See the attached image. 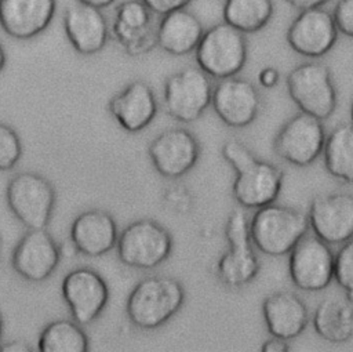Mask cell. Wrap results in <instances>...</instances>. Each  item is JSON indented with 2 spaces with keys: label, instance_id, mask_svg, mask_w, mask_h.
<instances>
[{
  "label": "cell",
  "instance_id": "cell-1",
  "mask_svg": "<svg viewBox=\"0 0 353 352\" xmlns=\"http://www.w3.org/2000/svg\"><path fill=\"white\" fill-rule=\"evenodd\" d=\"M222 156L236 171L232 193L241 207L259 208L279 197L284 178L280 167L258 159L234 138L223 144Z\"/></svg>",
  "mask_w": 353,
  "mask_h": 352
},
{
  "label": "cell",
  "instance_id": "cell-2",
  "mask_svg": "<svg viewBox=\"0 0 353 352\" xmlns=\"http://www.w3.org/2000/svg\"><path fill=\"white\" fill-rule=\"evenodd\" d=\"M185 289L171 276L152 275L139 280L125 302L130 322L142 330L165 324L183 305Z\"/></svg>",
  "mask_w": 353,
  "mask_h": 352
},
{
  "label": "cell",
  "instance_id": "cell-3",
  "mask_svg": "<svg viewBox=\"0 0 353 352\" xmlns=\"http://www.w3.org/2000/svg\"><path fill=\"white\" fill-rule=\"evenodd\" d=\"M309 226V218L303 211L273 202L256 208L250 221V233L261 253L280 257L290 254L307 233Z\"/></svg>",
  "mask_w": 353,
  "mask_h": 352
},
{
  "label": "cell",
  "instance_id": "cell-4",
  "mask_svg": "<svg viewBox=\"0 0 353 352\" xmlns=\"http://www.w3.org/2000/svg\"><path fill=\"white\" fill-rule=\"evenodd\" d=\"M171 233L157 221L141 218L127 225L116 244L119 260L128 268L150 271L160 266L172 253Z\"/></svg>",
  "mask_w": 353,
  "mask_h": 352
},
{
  "label": "cell",
  "instance_id": "cell-5",
  "mask_svg": "<svg viewBox=\"0 0 353 352\" xmlns=\"http://www.w3.org/2000/svg\"><path fill=\"white\" fill-rule=\"evenodd\" d=\"M197 66L210 77L236 76L247 62V39L225 21L204 30L194 50Z\"/></svg>",
  "mask_w": 353,
  "mask_h": 352
},
{
  "label": "cell",
  "instance_id": "cell-6",
  "mask_svg": "<svg viewBox=\"0 0 353 352\" xmlns=\"http://www.w3.org/2000/svg\"><path fill=\"white\" fill-rule=\"evenodd\" d=\"M7 206L28 229L46 228L55 207V189L41 174L22 171L15 174L6 188Z\"/></svg>",
  "mask_w": 353,
  "mask_h": 352
},
{
  "label": "cell",
  "instance_id": "cell-7",
  "mask_svg": "<svg viewBox=\"0 0 353 352\" xmlns=\"http://www.w3.org/2000/svg\"><path fill=\"white\" fill-rule=\"evenodd\" d=\"M228 250L216 264V275L229 287H241L252 282L259 272V260L254 251L250 221L243 210H233L225 228Z\"/></svg>",
  "mask_w": 353,
  "mask_h": 352
},
{
  "label": "cell",
  "instance_id": "cell-8",
  "mask_svg": "<svg viewBox=\"0 0 353 352\" xmlns=\"http://www.w3.org/2000/svg\"><path fill=\"white\" fill-rule=\"evenodd\" d=\"M287 91L294 104L320 120L328 119L336 108V91L330 69L321 62H305L295 66L285 79Z\"/></svg>",
  "mask_w": 353,
  "mask_h": 352
},
{
  "label": "cell",
  "instance_id": "cell-9",
  "mask_svg": "<svg viewBox=\"0 0 353 352\" xmlns=\"http://www.w3.org/2000/svg\"><path fill=\"white\" fill-rule=\"evenodd\" d=\"M212 90L210 76L199 66L183 68L164 81L165 110L181 123H192L211 105Z\"/></svg>",
  "mask_w": 353,
  "mask_h": 352
},
{
  "label": "cell",
  "instance_id": "cell-10",
  "mask_svg": "<svg viewBox=\"0 0 353 352\" xmlns=\"http://www.w3.org/2000/svg\"><path fill=\"white\" fill-rule=\"evenodd\" d=\"M335 254L327 242L316 235H305L290 251L288 273L295 287L317 293L334 279Z\"/></svg>",
  "mask_w": 353,
  "mask_h": 352
},
{
  "label": "cell",
  "instance_id": "cell-11",
  "mask_svg": "<svg viewBox=\"0 0 353 352\" xmlns=\"http://www.w3.org/2000/svg\"><path fill=\"white\" fill-rule=\"evenodd\" d=\"M324 142L325 130L321 120L301 110L281 126L273 146L284 162L305 167L323 153Z\"/></svg>",
  "mask_w": 353,
  "mask_h": 352
},
{
  "label": "cell",
  "instance_id": "cell-12",
  "mask_svg": "<svg viewBox=\"0 0 353 352\" xmlns=\"http://www.w3.org/2000/svg\"><path fill=\"white\" fill-rule=\"evenodd\" d=\"M61 294L70 316L81 326L91 324L106 308L109 286L92 268L79 266L68 272L61 283Z\"/></svg>",
  "mask_w": 353,
  "mask_h": 352
},
{
  "label": "cell",
  "instance_id": "cell-13",
  "mask_svg": "<svg viewBox=\"0 0 353 352\" xmlns=\"http://www.w3.org/2000/svg\"><path fill=\"white\" fill-rule=\"evenodd\" d=\"M110 33L131 57H141L157 46L154 14L142 0H124L116 6Z\"/></svg>",
  "mask_w": 353,
  "mask_h": 352
},
{
  "label": "cell",
  "instance_id": "cell-14",
  "mask_svg": "<svg viewBox=\"0 0 353 352\" xmlns=\"http://www.w3.org/2000/svg\"><path fill=\"white\" fill-rule=\"evenodd\" d=\"M61 261V248L46 229H28L11 254L12 269L25 280L40 283L52 276Z\"/></svg>",
  "mask_w": 353,
  "mask_h": 352
},
{
  "label": "cell",
  "instance_id": "cell-15",
  "mask_svg": "<svg viewBox=\"0 0 353 352\" xmlns=\"http://www.w3.org/2000/svg\"><path fill=\"white\" fill-rule=\"evenodd\" d=\"M154 170L171 179L188 174L200 157V144L193 133L183 127L161 131L148 148Z\"/></svg>",
  "mask_w": 353,
  "mask_h": 352
},
{
  "label": "cell",
  "instance_id": "cell-16",
  "mask_svg": "<svg viewBox=\"0 0 353 352\" xmlns=\"http://www.w3.org/2000/svg\"><path fill=\"white\" fill-rule=\"evenodd\" d=\"M309 225L316 236L328 244H342L353 237V195L323 193L312 199Z\"/></svg>",
  "mask_w": 353,
  "mask_h": 352
},
{
  "label": "cell",
  "instance_id": "cell-17",
  "mask_svg": "<svg viewBox=\"0 0 353 352\" xmlns=\"http://www.w3.org/2000/svg\"><path fill=\"white\" fill-rule=\"evenodd\" d=\"M211 105L216 116L232 128L250 126L261 110V95L247 79L230 76L221 79L212 90Z\"/></svg>",
  "mask_w": 353,
  "mask_h": 352
},
{
  "label": "cell",
  "instance_id": "cell-18",
  "mask_svg": "<svg viewBox=\"0 0 353 352\" xmlns=\"http://www.w3.org/2000/svg\"><path fill=\"white\" fill-rule=\"evenodd\" d=\"M338 28L328 11L321 7L302 10L287 30L290 47L309 58L325 55L338 39Z\"/></svg>",
  "mask_w": 353,
  "mask_h": 352
},
{
  "label": "cell",
  "instance_id": "cell-19",
  "mask_svg": "<svg viewBox=\"0 0 353 352\" xmlns=\"http://www.w3.org/2000/svg\"><path fill=\"white\" fill-rule=\"evenodd\" d=\"M63 29L70 46L81 55L102 51L110 35V26L102 10L80 1L65 8Z\"/></svg>",
  "mask_w": 353,
  "mask_h": 352
},
{
  "label": "cell",
  "instance_id": "cell-20",
  "mask_svg": "<svg viewBox=\"0 0 353 352\" xmlns=\"http://www.w3.org/2000/svg\"><path fill=\"white\" fill-rule=\"evenodd\" d=\"M57 0H0V28L17 40H30L48 29Z\"/></svg>",
  "mask_w": 353,
  "mask_h": 352
},
{
  "label": "cell",
  "instance_id": "cell-21",
  "mask_svg": "<svg viewBox=\"0 0 353 352\" xmlns=\"http://www.w3.org/2000/svg\"><path fill=\"white\" fill-rule=\"evenodd\" d=\"M159 104L153 88L143 80L128 83L109 99V112L121 128L138 133L156 117Z\"/></svg>",
  "mask_w": 353,
  "mask_h": 352
},
{
  "label": "cell",
  "instance_id": "cell-22",
  "mask_svg": "<svg viewBox=\"0 0 353 352\" xmlns=\"http://www.w3.org/2000/svg\"><path fill=\"white\" fill-rule=\"evenodd\" d=\"M69 236L77 253L85 257H101L116 247L119 229L108 211L90 208L73 219Z\"/></svg>",
  "mask_w": 353,
  "mask_h": 352
},
{
  "label": "cell",
  "instance_id": "cell-23",
  "mask_svg": "<svg viewBox=\"0 0 353 352\" xmlns=\"http://www.w3.org/2000/svg\"><path fill=\"white\" fill-rule=\"evenodd\" d=\"M262 315L268 331L287 341L301 335L309 322L306 304L290 290H279L265 297Z\"/></svg>",
  "mask_w": 353,
  "mask_h": 352
},
{
  "label": "cell",
  "instance_id": "cell-24",
  "mask_svg": "<svg viewBox=\"0 0 353 352\" xmlns=\"http://www.w3.org/2000/svg\"><path fill=\"white\" fill-rule=\"evenodd\" d=\"M204 35L196 14L181 8L161 15L157 23V46L167 54L182 57L193 52Z\"/></svg>",
  "mask_w": 353,
  "mask_h": 352
},
{
  "label": "cell",
  "instance_id": "cell-25",
  "mask_svg": "<svg viewBox=\"0 0 353 352\" xmlns=\"http://www.w3.org/2000/svg\"><path fill=\"white\" fill-rule=\"evenodd\" d=\"M313 327L328 342L349 341L353 337V301L346 295L324 298L314 309Z\"/></svg>",
  "mask_w": 353,
  "mask_h": 352
},
{
  "label": "cell",
  "instance_id": "cell-26",
  "mask_svg": "<svg viewBox=\"0 0 353 352\" xmlns=\"http://www.w3.org/2000/svg\"><path fill=\"white\" fill-rule=\"evenodd\" d=\"M323 156L328 174L353 184V123H341L325 135Z\"/></svg>",
  "mask_w": 353,
  "mask_h": 352
},
{
  "label": "cell",
  "instance_id": "cell-27",
  "mask_svg": "<svg viewBox=\"0 0 353 352\" xmlns=\"http://www.w3.org/2000/svg\"><path fill=\"white\" fill-rule=\"evenodd\" d=\"M90 341L81 324L73 319H57L41 330L37 351L40 352H87Z\"/></svg>",
  "mask_w": 353,
  "mask_h": 352
},
{
  "label": "cell",
  "instance_id": "cell-28",
  "mask_svg": "<svg viewBox=\"0 0 353 352\" xmlns=\"http://www.w3.org/2000/svg\"><path fill=\"white\" fill-rule=\"evenodd\" d=\"M223 21L243 33H254L266 26L273 15L272 0H226Z\"/></svg>",
  "mask_w": 353,
  "mask_h": 352
},
{
  "label": "cell",
  "instance_id": "cell-29",
  "mask_svg": "<svg viewBox=\"0 0 353 352\" xmlns=\"http://www.w3.org/2000/svg\"><path fill=\"white\" fill-rule=\"evenodd\" d=\"M334 279L345 290L346 297L353 301V237L342 243L335 254Z\"/></svg>",
  "mask_w": 353,
  "mask_h": 352
},
{
  "label": "cell",
  "instance_id": "cell-30",
  "mask_svg": "<svg viewBox=\"0 0 353 352\" xmlns=\"http://www.w3.org/2000/svg\"><path fill=\"white\" fill-rule=\"evenodd\" d=\"M22 156V142L18 133L6 123H0V171L15 167Z\"/></svg>",
  "mask_w": 353,
  "mask_h": 352
},
{
  "label": "cell",
  "instance_id": "cell-31",
  "mask_svg": "<svg viewBox=\"0 0 353 352\" xmlns=\"http://www.w3.org/2000/svg\"><path fill=\"white\" fill-rule=\"evenodd\" d=\"M332 15L338 30L347 37H353V0H341Z\"/></svg>",
  "mask_w": 353,
  "mask_h": 352
},
{
  "label": "cell",
  "instance_id": "cell-32",
  "mask_svg": "<svg viewBox=\"0 0 353 352\" xmlns=\"http://www.w3.org/2000/svg\"><path fill=\"white\" fill-rule=\"evenodd\" d=\"M154 15H165L168 12L186 8L193 0H142Z\"/></svg>",
  "mask_w": 353,
  "mask_h": 352
},
{
  "label": "cell",
  "instance_id": "cell-33",
  "mask_svg": "<svg viewBox=\"0 0 353 352\" xmlns=\"http://www.w3.org/2000/svg\"><path fill=\"white\" fill-rule=\"evenodd\" d=\"M261 351H263V352H287V351H290V345L287 344V340L272 335V338L266 340L262 344Z\"/></svg>",
  "mask_w": 353,
  "mask_h": 352
},
{
  "label": "cell",
  "instance_id": "cell-34",
  "mask_svg": "<svg viewBox=\"0 0 353 352\" xmlns=\"http://www.w3.org/2000/svg\"><path fill=\"white\" fill-rule=\"evenodd\" d=\"M259 83L263 86V87H273L277 84L279 81V72L274 69V68H263L261 72H259Z\"/></svg>",
  "mask_w": 353,
  "mask_h": 352
},
{
  "label": "cell",
  "instance_id": "cell-35",
  "mask_svg": "<svg viewBox=\"0 0 353 352\" xmlns=\"http://www.w3.org/2000/svg\"><path fill=\"white\" fill-rule=\"evenodd\" d=\"M290 6H292L294 8L302 11V10H307V8H316V7H321L323 4H325L330 0H285Z\"/></svg>",
  "mask_w": 353,
  "mask_h": 352
},
{
  "label": "cell",
  "instance_id": "cell-36",
  "mask_svg": "<svg viewBox=\"0 0 353 352\" xmlns=\"http://www.w3.org/2000/svg\"><path fill=\"white\" fill-rule=\"evenodd\" d=\"M0 351H6V352H28V351H33V349L30 348V345L28 342H23V341H10V342H6L4 345H1Z\"/></svg>",
  "mask_w": 353,
  "mask_h": 352
},
{
  "label": "cell",
  "instance_id": "cell-37",
  "mask_svg": "<svg viewBox=\"0 0 353 352\" xmlns=\"http://www.w3.org/2000/svg\"><path fill=\"white\" fill-rule=\"evenodd\" d=\"M77 1L88 4V6H92V7H97L99 10L108 8V7H110L112 4L116 3V0H77Z\"/></svg>",
  "mask_w": 353,
  "mask_h": 352
},
{
  "label": "cell",
  "instance_id": "cell-38",
  "mask_svg": "<svg viewBox=\"0 0 353 352\" xmlns=\"http://www.w3.org/2000/svg\"><path fill=\"white\" fill-rule=\"evenodd\" d=\"M6 65H7V52L3 47V43L0 41V73L4 70Z\"/></svg>",
  "mask_w": 353,
  "mask_h": 352
},
{
  "label": "cell",
  "instance_id": "cell-39",
  "mask_svg": "<svg viewBox=\"0 0 353 352\" xmlns=\"http://www.w3.org/2000/svg\"><path fill=\"white\" fill-rule=\"evenodd\" d=\"M1 333H3V320H1V315H0V340H1Z\"/></svg>",
  "mask_w": 353,
  "mask_h": 352
},
{
  "label": "cell",
  "instance_id": "cell-40",
  "mask_svg": "<svg viewBox=\"0 0 353 352\" xmlns=\"http://www.w3.org/2000/svg\"><path fill=\"white\" fill-rule=\"evenodd\" d=\"M350 117H352V123H353V102H352V108H350Z\"/></svg>",
  "mask_w": 353,
  "mask_h": 352
},
{
  "label": "cell",
  "instance_id": "cell-41",
  "mask_svg": "<svg viewBox=\"0 0 353 352\" xmlns=\"http://www.w3.org/2000/svg\"><path fill=\"white\" fill-rule=\"evenodd\" d=\"M0 250H1V237H0Z\"/></svg>",
  "mask_w": 353,
  "mask_h": 352
}]
</instances>
